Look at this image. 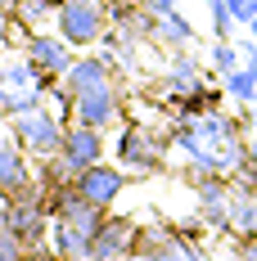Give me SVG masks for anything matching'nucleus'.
<instances>
[{
	"instance_id": "11",
	"label": "nucleus",
	"mask_w": 257,
	"mask_h": 261,
	"mask_svg": "<svg viewBox=\"0 0 257 261\" xmlns=\"http://www.w3.org/2000/svg\"><path fill=\"white\" fill-rule=\"evenodd\" d=\"M32 162H36V158H32L23 144H18V140L5 130V140H0V189H5V194H18V189H27V185L36 180Z\"/></svg>"
},
{
	"instance_id": "19",
	"label": "nucleus",
	"mask_w": 257,
	"mask_h": 261,
	"mask_svg": "<svg viewBox=\"0 0 257 261\" xmlns=\"http://www.w3.org/2000/svg\"><path fill=\"white\" fill-rule=\"evenodd\" d=\"M248 36H253V41H257V18H253V23H248Z\"/></svg>"
},
{
	"instance_id": "13",
	"label": "nucleus",
	"mask_w": 257,
	"mask_h": 261,
	"mask_svg": "<svg viewBox=\"0 0 257 261\" xmlns=\"http://www.w3.org/2000/svg\"><path fill=\"white\" fill-rule=\"evenodd\" d=\"M149 45H162V50H194V27L190 18L172 9V14H154V36Z\"/></svg>"
},
{
	"instance_id": "10",
	"label": "nucleus",
	"mask_w": 257,
	"mask_h": 261,
	"mask_svg": "<svg viewBox=\"0 0 257 261\" xmlns=\"http://www.w3.org/2000/svg\"><path fill=\"white\" fill-rule=\"evenodd\" d=\"M104 135H108V130H100V126L68 122V135H63V149H59V153L73 158L81 171H86L90 162H104V158H108V140H104Z\"/></svg>"
},
{
	"instance_id": "9",
	"label": "nucleus",
	"mask_w": 257,
	"mask_h": 261,
	"mask_svg": "<svg viewBox=\"0 0 257 261\" xmlns=\"http://www.w3.org/2000/svg\"><path fill=\"white\" fill-rule=\"evenodd\" d=\"M140 221H131V216H118V212H108L100 225V234H95V261H118V257H135V248H140Z\"/></svg>"
},
{
	"instance_id": "12",
	"label": "nucleus",
	"mask_w": 257,
	"mask_h": 261,
	"mask_svg": "<svg viewBox=\"0 0 257 261\" xmlns=\"http://www.w3.org/2000/svg\"><path fill=\"white\" fill-rule=\"evenodd\" d=\"M230 234L257 239V185L230 176Z\"/></svg>"
},
{
	"instance_id": "2",
	"label": "nucleus",
	"mask_w": 257,
	"mask_h": 261,
	"mask_svg": "<svg viewBox=\"0 0 257 261\" xmlns=\"http://www.w3.org/2000/svg\"><path fill=\"white\" fill-rule=\"evenodd\" d=\"M50 86H54V81L27 59L23 45H18V54H5V95H0V113H5V122L18 117V113H27V108L50 104Z\"/></svg>"
},
{
	"instance_id": "17",
	"label": "nucleus",
	"mask_w": 257,
	"mask_h": 261,
	"mask_svg": "<svg viewBox=\"0 0 257 261\" xmlns=\"http://www.w3.org/2000/svg\"><path fill=\"white\" fill-rule=\"evenodd\" d=\"M145 5H149L154 14H172V9H176V0H145Z\"/></svg>"
},
{
	"instance_id": "14",
	"label": "nucleus",
	"mask_w": 257,
	"mask_h": 261,
	"mask_svg": "<svg viewBox=\"0 0 257 261\" xmlns=\"http://www.w3.org/2000/svg\"><path fill=\"white\" fill-rule=\"evenodd\" d=\"M207 63H212V72L217 77H226V72H235V68H244V45L239 41H212V50H207Z\"/></svg>"
},
{
	"instance_id": "4",
	"label": "nucleus",
	"mask_w": 257,
	"mask_h": 261,
	"mask_svg": "<svg viewBox=\"0 0 257 261\" xmlns=\"http://www.w3.org/2000/svg\"><path fill=\"white\" fill-rule=\"evenodd\" d=\"M9 135H14V140H18L36 162H45V158H54L59 149H63L68 117H63V113H54L50 104L27 108V113H18V117H9Z\"/></svg>"
},
{
	"instance_id": "8",
	"label": "nucleus",
	"mask_w": 257,
	"mask_h": 261,
	"mask_svg": "<svg viewBox=\"0 0 257 261\" xmlns=\"http://www.w3.org/2000/svg\"><path fill=\"white\" fill-rule=\"evenodd\" d=\"M23 50H27V59L45 72L50 81H63L68 77V68L77 63V45H68L59 32H27V41H23Z\"/></svg>"
},
{
	"instance_id": "5",
	"label": "nucleus",
	"mask_w": 257,
	"mask_h": 261,
	"mask_svg": "<svg viewBox=\"0 0 257 261\" xmlns=\"http://www.w3.org/2000/svg\"><path fill=\"white\" fill-rule=\"evenodd\" d=\"M108 0H59V18H54V32L77 45V50H90V45H104L108 36Z\"/></svg>"
},
{
	"instance_id": "18",
	"label": "nucleus",
	"mask_w": 257,
	"mask_h": 261,
	"mask_svg": "<svg viewBox=\"0 0 257 261\" xmlns=\"http://www.w3.org/2000/svg\"><path fill=\"white\" fill-rule=\"evenodd\" d=\"M248 162H253V167H257V144H248Z\"/></svg>"
},
{
	"instance_id": "7",
	"label": "nucleus",
	"mask_w": 257,
	"mask_h": 261,
	"mask_svg": "<svg viewBox=\"0 0 257 261\" xmlns=\"http://www.w3.org/2000/svg\"><path fill=\"white\" fill-rule=\"evenodd\" d=\"M127 185H131V171L122 167V162H108V158H104V162H90V167L77 176V189L104 212L118 207V198L127 194Z\"/></svg>"
},
{
	"instance_id": "1",
	"label": "nucleus",
	"mask_w": 257,
	"mask_h": 261,
	"mask_svg": "<svg viewBox=\"0 0 257 261\" xmlns=\"http://www.w3.org/2000/svg\"><path fill=\"white\" fill-rule=\"evenodd\" d=\"M172 153L185 158V171H221V176H235L248 162L244 122L226 117L221 108H207L203 117H194V122H176Z\"/></svg>"
},
{
	"instance_id": "15",
	"label": "nucleus",
	"mask_w": 257,
	"mask_h": 261,
	"mask_svg": "<svg viewBox=\"0 0 257 261\" xmlns=\"http://www.w3.org/2000/svg\"><path fill=\"white\" fill-rule=\"evenodd\" d=\"M221 86H226V95H230L235 104H257V77L248 72V68L226 72V77H221Z\"/></svg>"
},
{
	"instance_id": "6",
	"label": "nucleus",
	"mask_w": 257,
	"mask_h": 261,
	"mask_svg": "<svg viewBox=\"0 0 257 261\" xmlns=\"http://www.w3.org/2000/svg\"><path fill=\"white\" fill-rule=\"evenodd\" d=\"M73 122L100 130H118V122H127V104H122V86L108 81V86H90L73 95Z\"/></svg>"
},
{
	"instance_id": "3",
	"label": "nucleus",
	"mask_w": 257,
	"mask_h": 261,
	"mask_svg": "<svg viewBox=\"0 0 257 261\" xmlns=\"http://www.w3.org/2000/svg\"><path fill=\"white\" fill-rule=\"evenodd\" d=\"M172 153V135H158L149 122H140V117H127L122 130H118V140H113V158L127 167V171H158L162 162Z\"/></svg>"
},
{
	"instance_id": "20",
	"label": "nucleus",
	"mask_w": 257,
	"mask_h": 261,
	"mask_svg": "<svg viewBox=\"0 0 257 261\" xmlns=\"http://www.w3.org/2000/svg\"><path fill=\"white\" fill-rule=\"evenodd\" d=\"M108 5H113V0H108Z\"/></svg>"
},
{
	"instance_id": "16",
	"label": "nucleus",
	"mask_w": 257,
	"mask_h": 261,
	"mask_svg": "<svg viewBox=\"0 0 257 261\" xmlns=\"http://www.w3.org/2000/svg\"><path fill=\"white\" fill-rule=\"evenodd\" d=\"M207 14H212V36L230 41V36H235V27H239V18L230 14V5H226V0H207Z\"/></svg>"
}]
</instances>
